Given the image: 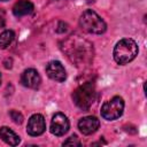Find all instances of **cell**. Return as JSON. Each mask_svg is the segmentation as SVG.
<instances>
[{"instance_id": "obj_2", "label": "cell", "mask_w": 147, "mask_h": 147, "mask_svg": "<svg viewBox=\"0 0 147 147\" xmlns=\"http://www.w3.org/2000/svg\"><path fill=\"white\" fill-rule=\"evenodd\" d=\"M138 52H139L138 45L133 39L123 38L116 42L113 51V57L117 64L124 65L133 61L138 55Z\"/></svg>"}, {"instance_id": "obj_12", "label": "cell", "mask_w": 147, "mask_h": 147, "mask_svg": "<svg viewBox=\"0 0 147 147\" xmlns=\"http://www.w3.org/2000/svg\"><path fill=\"white\" fill-rule=\"evenodd\" d=\"M0 139L2 141H5L6 144L10 145V146H17L21 142L20 137L9 127L7 126H1L0 127Z\"/></svg>"}, {"instance_id": "obj_9", "label": "cell", "mask_w": 147, "mask_h": 147, "mask_svg": "<svg viewBox=\"0 0 147 147\" xmlns=\"http://www.w3.org/2000/svg\"><path fill=\"white\" fill-rule=\"evenodd\" d=\"M21 83L23 86L28 87V88H38L41 84V77L39 75V72L33 69V68H29L25 69L22 75H21Z\"/></svg>"}, {"instance_id": "obj_14", "label": "cell", "mask_w": 147, "mask_h": 147, "mask_svg": "<svg viewBox=\"0 0 147 147\" xmlns=\"http://www.w3.org/2000/svg\"><path fill=\"white\" fill-rule=\"evenodd\" d=\"M9 116L13 119L14 123H16V124H22L23 123L24 117H23V115L20 111H17L15 109H11V110H9Z\"/></svg>"}, {"instance_id": "obj_16", "label": "cell", "mask_w": 147, "mask_h": 147, "mask_svg": "<svg viewBox=\"0 0 147 147\" xmlns=\"http://www.w3.org/2000/svg\"><path fill=\"white\" fill-rule=\"evenodd\" d=\"M6 25V16H5V11L0 10V29H2Z\"/></svg>"}, {"instance_id": "obj_13", "label": "cell", "mask_w": 147, "mask_h": 147, "mask_svg": "<svg viewBox=\"0 0 147 147\" xmlns=\"http://www.w3.org/2000/svg\"><path fill=\"white\" fill-rule=\"evenodd\" d=\"M14 38H15V33L11 30H5V31L0 32V48L3 49L6 47H8L13 42Z\"/></svg>"}, {"instance_id": "obj_11", "label": "cell", "mask_w": 147, "mask_h": 147, "mask_svg": "<svg viewBox=\"0 0 147 147\" xmlns=\"http://www.w3.org/2000/svg\"><path fill=\"white\" fill-rule=\"evenodd\" d=\"M34 9L33 3L30 0H18L13 6V14L16 17H22L25 15H30Z\"/></svg>"}, {"instance_id": "obj_4", "label": "cell", "mask_w": 147, "mask_h": 147, "mask_svg": "<svg viewBox=\"0 0 147 147\" xmlns=\"http://www.w3.org/2000/svg\"><path fill=\"white\" fill-rule=\"evenodd\" d=\"M95 86L92 82H86L79 85L72 92V101L74 103L82 110H88L95 100Z\"/></svg>"}, {"instance_id": "obj_18", "label": "cell", "mask_w": 147, "mask_h": 147, "mask_svg": "<svg viewBox=\"0 0 147 147\" xmlns=\"http://www.w3.org/2000/svg\"><path fill=\"white\" fill-rule=\"evenodd\" d=\"M1 2H5V1H8V0H0Z\"/></svg>"}, {"instance_id": "obj_3", "label": "cell", "mask_w": 147, "mask_h": 147, "mask_svg": "<svg viewBox=\"0 0 147 147\" xmlns=\"http://www.w3.org/2000/svg\"><path fill=\"white\" fill-rule=\"evenodd\" d=\"M79 26L83 31L91 34H102L107 30V24L94 10L86 9L79 17Z\"/></svg>"}, {"instance_id": "obj_5", "label": "cell", "mask_w": 147, "mask_h": 147, "mask_svg": "<svg viewBox=\"0 0 147 147\" xmlns=\"http://www.w3.org/2000/svg\"><path fill=\"white\" fill-rule=\"evenodd\" d=\"M124 111V100L119 95L113 96L101 107V116L107 121H115L122 116Z\"/></svg>"}, {"instance_id": "obj_8", "label": "cell", "mask_w": 147, "mask_h": 147, "mask_svg": "<svg viewBox=\"0 0 147 147\" xmlns=\"http://www.w3.org/2000/svg\"><path fill=\"white\" fill-rule=\"evenodd\" d=\"M45 71H46V75L52 80H55L57 83H63L67 79V71L60 61H56V60L49 61L46 64Z\"/></svg>"}, {"instance_id": "obj_15", "label": "cell", "mask_w": 147, "mask_h": 147, "mask_svg": "<svg viewBox=\"0 0 147 147\" xmlns=\"http://www.w3.org/2000/svg\"><path fill=\"white\" fill-rule=\"evenodd\" d=\"M62 145H63V146H80L82 142H80L79 138H78L76 134H72V136H70L65 141H63Z\"/></svg>"}, {"instance_id": "obj_10", "label": "cell", "mask_w": 147, "mask_h": 147, "mask_svg": "<svg viewBox=\"0 0 147 147\" xmlns=\"http://www.w3.org/2000/svg\"><path fill=\"white\" fill-rule=\"evenodd\" d=\"M99 126H100V121L95 116H85L80 118L78 122V129L85 136L94 133L99 129Z\"/></svg>"}, {"instance_id": "obj_6", "label": "cell", "mask_w": 147, "mask_h": 147, "mask_svg": "<svg viewBox=\"0 0 147 147\" xmlns=\"http://www.w3.org/2000/svg\"><path fill=\"white\" fill-rule=\"evenodd\" d=\"M70 127V122L63 113H56L53 115L51 121V132L56 137L64 136Z\"/></svg>"}, {"instance_id": "obj_17", "label": "cell", "mask_w": 147, "mask_h": 147, "mask_svg": "<svg viewBox=\"0 0 147 147\" xmlns=\"http://www.w3.org/2000/svg\"><path fill=\"white\" fill-rule=\"evenodd\" d=\"M1 80H2V78H1V74H0V85H1Z\"/></svg>"}, {"instance_id": "obj_1", "label": "cell", "mask_w": 147, "mask_h": 147, "mask_svg": "<svg viewBox=\"0 0 147 147\" xmlns=\"http://www.w3.org/2000/svg\"><path fill=\"white\" fill-rule=\"evenodd\" d=\"M60 48L69 61L78 68H85L93 61V45L78 33H72L60 42Z\"/></svg>"}, {"instance_id": "obj_7", "label": "cell", "mask_w": 147, "mask_h": 147, "mask_svg": "<svg viewBox=\"0 0 147 147\" xmlns=\"http://www.w3.org/2000/svg\"><path fill=\"white\" fill-rule=\"evenodd\" d=\"M46 131V122L41 114H33L30 116L26 125V132L31 137L41 136Z\"/></svg>"}]
</instances>
